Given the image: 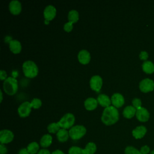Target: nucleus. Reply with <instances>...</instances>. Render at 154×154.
I'll return each instance as SVG.
<instances>
[{
    "mask_svg": "<svg viewBox=\"0 0 154 154\" xmlns=\"http://www.w3.org/2000/svg\"><path fill=\"white\" fill-rule=\"evenodd\" d=\"M119 119V113L117 109L114 106L106 107L102 114L101 120L106 125L109 126L116 123Z\"/></svg>",
    "mask_w": 154,
    "mask_h": 154,
    "instance_id": "nucleus-1",
    "label": "nucleus"
},
{
    "mask_svg": "<svg viewBox=\"0 0 154 154\" xmlns=\"http://www.w3.org/2000/svg\"><path fill=\"white\" fill-rule=\"evenodd\" d=\"M22 69L24 75L29 78L36 76L38 72L37 64L31 60L25 61L22 64Z\"/></svg>",
    "mask_w": 154,
    "mask_h": 154,
    "instance_id": "nucleus-2",
    "label": "nucleus"
},
{
    "mask_svg": "<svg viewBox=\"0 0 154 154\" xmlns=\"http://www.w3.org/2000/svg\"><path fill=\"white\" fill-rule=\"evenodd\" d=\"M3 89L8 95L14 94L18 89V82L17 79L13 76L7 77L4 81Z\"/></svg>",
    "mask_w": 154,
    "mask_h": 154,
    "instance_id": "nucleus-3",
    "label": "nucleus"
},
{
    "mask_svg": "<svg viewBox=\"0 0 154 154\" xmlns=\"http://www.w3.org/2000/svg\"><path fill=\"white\" fill-rule=\"evenodd\" d=\"M87 129L83 125H76L72 126L69 131V137L73 140L81 138L86 134Z\"/></svg>",
    "mask_w": 154,
    "mask_h": 154,
    "instance_id": "nucleus-4",
    "label": "nucleus"
},
{
    "mask_svg": "<svg viewBox=\"0 0 154 154\" xmlns=\"http://www.w3.org/2000/svg\"><path fill=\"white\" fill-rule=\"evenodd\" d=\"M75 120V118L74 115L70 112H68L61 118V119L58 122V123L61 128L67 129L71 128L73 126Z\"/></svg>",
    "mask_w": 154,
    "mask_h": 154,
    "instance_id": "nucleus-5",
    "label": "nucleus"
},
{
    "mask_svg": "<svg viewBox=\"0 0 154 154\" xmlns=\"http://www.w3.org/2000/svg\"><path fill=\"white\" fill-rule=\"evenodd\" d=\"M31 108L32 106L31 105V102L28 101L23 102L20 105L17 109V112L19 116L21 117H28L31 112Z\"/></svg>",
    "mask_w": 154,
    "mask_h": 154,
    "instance_id": "nucleus-6",
    "label": "nucleus"
},
{
    "mask_svg": "<svg viewBox=\"0 0 154 154\" xmlns=\"http://www.w3.org/2000/svg\"><path fill=\"white\" fill-rule=\"evenodd\" d=\"M14 134L12 131L8 129H3L0 131V142L1 144H8L13 141Z\"/></svg>",
    "mask_w": 154,
    "mask_h": 154,
    "instance_id": "nucleus-7",
    "label": "nucleus"
},
{
    "mask_svg": "<svg viewBox=\"0 0 154 154\" xmlns=\"http://www.w3.org/2000/svg\"><path fill=\"white\" fill-rule=\"evenodd\" d=\"M139 88L142 92L147 93L154 89V82L149 78H146L140 81Z\"/></svg>",
    "mask_w": 154,
    "mask_h": 154,
    "instance_id": "nucleus-8",
    "label": "nucleus"
},
{
    "mask_svg": "<svg viewBox=\"0 0 154 154\" xmlns=\"http://www.w3.org/2000/svg\"><path fill=\"white\" fill-rule=\"evenodd\" d=\"M90 85L92 90L99 91L102 85V79L99 75L93 76L90 80Z\"/></svg>",
    "mask_w": 154,
    "mask_h": 154,
    "instance_id": "nucleus-9",
    "label": "nucleus"
},
{
    "mask_svg": "<svg viewBox=\"0 0 154 154\" xmlns=\"http://www.w3.org/2000/svg\"><path fill=\"white\" fill-rule=\"evenodd\" d=\"M56 13L57 10L53 5H47L43 11V15L45 20L48 21L52 20L55 17Z\"/></svg>",
    "mask_w": 154,
    "mask_h": 154,
    "instance_id": "nucleus-10",
    "label": "nucleus"
},
{
    "mask_svg": "<svg viewBox=\"0 0 154 154\" xmlns=\"http://www.w3.org/2000/svg\"><path fill=\"white\" fill-rule=\"evenodd\" d=\"M111 103L116 108L121 107L125 103V99L122 94L119 93H114L111 97Z\"/></svg>",
    "mask_w": 154,
    "mask_h": 154,
    "instance_id": "nucleus-11",
    "label": "nucleus"
},
{
    "mask_svg": "<svg viewBox=\"0 0 154 154\" xmlns=\"http://www.w3.org/2000/svg\"><path fill=\"white\" fill-rule=\"evenodd\" d=\"M10 11L14 14L17 15L19 14L22 10V5L20 2L18 0H12L10 2L8 5Z\"/></svg>",
    "mask_w": 154,
    "mask_h": 154,
    "instance_id": "nucleus-12",
    "label": "nucleus"
},
{
    "mask_svg": "<svg viewBox=\"0 0 154 154\" xmlns=\"http://www.w3.org/2000/svg\"><path fill=\"white\" fill-rule=\"evenodd\" d=\"M135 115H136L137 119L139 121L142 122H147L149 120V116H150L149 112H148L147 109L143 107H141L140 109H137Z\"/></svg>",
    "mask_w": 154,
    "mask_h": 154,
    "instance_id": "nucleus-13",
    "label": "nucleus"
},
{
    "mask_svg": "<svg viewBox=\"0 0 154 154\" xmlns=\"http://www.w3.org/2000/svg\"><path fill=\"white\" fill-rule=\"evenodd\" d=\"M78 58L79 61L81 64H87L90 61V59H91L90 54L88 51L85 49H82L78 52Z\"/></svg>",
    "mask_w": 154,
    "mask_h": 154,
    "instance_id": "nucleus-14",
    "label": "nucleus"
},
{
    "mask_svg": "<svg viewBox=\"0 0 154 154\" xmlns=\"http://www.w3.org/2000/svg\"><path fill=\"white\" fill-rule=\"evenodd\" d=\"M147 132V129L144 126H139L132 131V135L136 139L142 138Z\"/></svg>",
    "mask_w": 154,
    "mask_h": 154,
    "instance_id": "nucleus-15",
    "label": "nucleus"
},
{
    "mask_svg": "<svg viewBox=\"0 0 154 154\" xmlns=\"http://www.w3.org/2000/svg\"><path fill=\"white\" fill-rule=\"evenodd\" d=\"M9 48L10 51L14 54H19L22 49V45L20 42L16 39L10 40L9 42Z\"/></svg>",
    "mask_w": 154,
    "mask_h": 154,
    "instance_id": "nucleus-16",
    "label": "nucleus"
},
{
    "mask_svg": "<svg viewBox=\"0 0 154 154\" xmlns=\"http://www.w3.org/2000/svg\"><path fill=\"white\" fill-rule=\"evenodd\" d=\"M97 100L101 106L105 108L110 106L111 102V100L109 96L105 94H100L99 95H98Z\"/></svg>",
    "mask_w": 154,
    "mask_h": 154,
    "instance_id": "nucleus-17",
    "label": "nucleus"
},
{
    "mask_svg": "<svg viewBox=\"0 0 154 154\" xmlns=\"http://www.w3.org/2000/svg\"><path fill=\"white\" fill-rule=\"evenodd\" d=\"M97 100L94 97H88L84 101L85 108L88 110L91 111L96 108L97 106Z\"/></svg>",
    "mask_w": 154,
    "mask_h": 154,
    "instance_id": "nucleus-18",
    "label": "nucleus"
},
{
    "mask_svg": "<svg viewBox=\"0 0 154 154\" xmlns=\"http://www.w3.org/2000/svg\"><path fill=\"white\" fill-rule=\"evenodd\" d=\"M56 135H57V138L58 140L62 143L66 142L69 137V131H67L66 129H63V128H61L58 131V132L56 134Z\"/></svg>",
    "mask_w": 154,
    "mask_h": 154,
    "instance_id": "nucleus-19",
    "label": "nucleus"
},
{
    "mask_svg": "<svg viewBox=\"0 0 154 154\" xmlns=\"http://www.w3.org/2000/svg\"><path fill=\"white\" fill-rule=\"evenodd\" d=\"M137 109L133 106L131 105H128L126 106L123 111V116L127 119H131L133 117L135 114H136Z\"/></svg>",
    "mask_w": 154,
    "mask_h": 154,
    "instance_id": "nucleus-20",
    "label": "nucleus"
},
{
    "mask_svg": "<svg viewBox=\"0 0 154 154\" xmlns=\"http://www.w3.org/2000/svg\"><path fill=\"white\" fill-rule=\"evenodd\" d=\"M52 142V137L49 134H45L40 139V146L44 148L48 147L51 146Z\"/></svg>",
    "mask_w": 154,
    "mask_h": 154,
    "instance_id": "nucleus-21",
    "label": "nucleus"
},
{
    "mask_svg": "<svg viewBox=\"0 0 154 154\" xmlns=\"http://www.w3.org/2000/svg\"><path fill=\"white\" fill-rule=\"evenodd\" d=\"M97 150L96 144L93 142H89L84 149H82L83 154H94Z\"/></svg>",
    "mask_w": 154,
    "mask_h": 154,
    "instance_id": "nucleus-22",
    "label": "nucleus"
},
{
    "mask_svg": "<svg viewBox=\"0 0 154 154\" xmlns=\"http://www.w3.org/2000/svg\"><path fill=\"white\" fill-rule=\"evenodd\" d=\"M142 68L146 73H152L154 72V64L150 61H146L143 63Z\"/></svg>",
    "mask_w": 154,
    "mask_h": 154,
    "instance_id": "nucleus-23",
    "label": "nucleus"
},
{
    "mask_svg": "<svg viewBox=\"0 0 154 154\" xmlns=\"http://www.w3.org/2000/svg\"><path fill=\"white\" fill-rule=\"evenodd\" d=\"M39 147H40L39 144L37 142L33 141L28 145L26 149H27L28 152H29V153L35 154L38 152Z\"/></svg>",
    "mask_w": 154,
    "mask_h": 154,
    "instance_id": "nucleus-24",
    "label": "nucleus"
},
{
    "mask_svg": "<svg viewBox=\"0 0 154 154\" xmlns=\"http://www.w3.org/2000/svg\"><path fill=\"white\" fill-rule=\"evenodd\" d=\"M69 22L72 23H76L79 19V13L76 10H71L69 11L67 16Z\"/></svg>",
    "mask_w": 154,
    "mask_h": 154,
    "instance_id": "nucleus-25",
    "label": "nucleus"
},
{
    "mask_svg": "<svg viewBox=\"0 0 154 154\" xmlns=\"http://www.w3.org/2000/svg\"><path fill=\"white\" fill-rule=\"evenodd\" d=\"M47 129H48V131L50 133H52V134H57L58 131L61 129L59 124L58 123V122L55 123V122H54V123H50L48 127H47Z\"/></svg>",
    "mask_w": 154,
    "mask_h": 154,
    "instance_id": "nucleus-26",
    "label": "nucleus"
},
{
    "mask_svg": "<svg viewBox=\"0 0 154 154\" xmlns=\"http://www.w3.org/2000/svg\"><path fill=\"white\" fill-rule=\"evenodd\" d=\"M125 154H140V150L133 146H127L125 149Z\"/></svg>",
    "mask_w": 154,
    "mask_h": 154,
    "instance_id": "nucleus-27",
    "label": "nucleus"
},
{
    "mask_svg": "<svg viewBox=\"0 0 154 154\" xmlns=\"http://www.w3.org/2000/svg\"><path fill=\"white\" fill-rule=\"evenodd\" d=\"M69 154H83L82 149L78 146H72L69 149Z\"/></svg>",
    "mask_w": 154,
    "mask_h": 154,
    "instance_id": "nucleus-28",
    "label": "nucleus"
},
{
    "mask_svg": "<svg viewBox=\"0 0 154 154\" xmlns=\"http://www.w3.org/2000/svg\"><path fill=\"white\" fill-rule=\"evenodd\" d=\"M42 100L38 98H34L31 102V105L32 106V108L34 109H37L40 108L42 106Z\"/></svg>",
    "mask_w": 154,
    "mask_h": 154,
    "instance_id": "nucleus-29",
    "label": "nucleus"
},
{
    "mask_svg": "<svg viewBox=\"0 0 154 154\" xmlns=\"http://www.w3.org/2000/svg\"><path fill=\"white\" fill-rule=\"evenodd\" d=\"M133 106L137 110L141 108V101L138 98H134L132 101Z\"/></svg>",
    "mask_w": 154,
    "mask_h": 154,
    "instance_id": "nucleus-30",
    "label": "nucleus"
},
{
    "mask_svg": "<svg viewBox=\"0 0 154 154\" xmlns=\"http://www.w3.org/2000/svg\"><path fill=\"white\" fill-rule=\"evenodd\" d=\"M150 152V148L148 146L145 145L141 147L140 150V154H148Z\"/></svg>",
    "mask_w": 154,
    "mask_h": 154,
    "instance_id": "nucleus-31",
    "label": "nucleus"
},
{
    "mask_svg": "<svg viewBox=\"0 0 154 154\" xmlns=\"http://www.w3.org/2000/svg\"><path fill=\"white\" fill-rule=\"evenodd\" d=\"M72 29H73V23L70 22H68L64 25V29L66 31L70 32L72 30Z\"/></svg>",
    "mask_w": 154,
    "mask_h": 154,
    "instance_id": "nucleus-32",
    "label": "nucleus"
},
{
    "mask_svg": "<svg viewBox=\"0 0 154 154\" xmlns=\"http://www.w3.org/2000/svg\"><path fill=\"white\" fill-rule=\"evenodd\" d=\"M140 58L142 60H146L148 58V54L146 51H141L140 54Z\"/></svg>",
    "mask_w": 154,
    "mask_h": 154,
    "instance_id": "nucleus-33",
    "label": "nucleus"
},
{
    "mask_svg": "<svg viewBox=\"0 0 154 154\" xmlns=\"http://www.w3.org/2000/svg\"><path fill=\"white\" fill-rule=\"evenodd\" d=\"M8 152L7 147L5 146L4 144H0V153L1 154H6Z\"/></svg>",
    "mask_w": 154,
    "mask_h": 154,
    "instance_id": "nucleus-34",
    "label": "nucleus"
},
{
    "mask_svg": "<svg viewBox=\"0 0 154 154\" xmlns=\"http://www.w3.org/2000/svg\"><path fill=\"white\" fill-rule=\"evenodd\" d=\"M7 78V75L6 72L4 70H1V71H0V79L1 80H5Z\"/></svg>",
    "mask_w": 154,
    "mask_h": 154,
    "instance_id": "nucleus-35",
    "label": "nucleus"
},
{
    "mask_svg": "<svg viewBox=\"0 0 154 154\" xmlns=\"http://www.w3.org/2000/svg\"><path fill=\"white\" fill-rule=\"evenodd\" d=\"M37 154H51V153H50L49 150L46 149H43L40 150Z\"/></svg>",
    "mask_w": 154,
    "mask_h": 154,
    "instance_id": "nucleus-36",
    "label": "nucleus"
},
{
    "mask_svg": "<svg viewBox=\"0 0 154 154\" xmlns=\"http://www.w3.org/2000/svg\"><path fill=\"white\" fill-rule=\"evenodd\" d=\"M18 154H30V153H29V152H28L26 148H23V149H21L19 151Z\"/></svg>",
    "mask_w": 154,
    "mask_h": 154,
    "instance_id": "nucleus-37",
    "label": "nucleus"
},
{
    "mask_svg": "<svg viewBox=\"0 0 154 154\" xmlns=\"http://www.w3.org/2000/svg\"><path fill=\"white\" fill-rule=\"evenodd\" d=\"M51 154H65V153L62 150L58 149V150H55L54 152H52Z\"/></svg>",
    "mask_w": 154,
    "mask_h": 154,
    "instance_id": "nucleus-38",
    "label": "nucleus"
},
{
    "mask_svg": "<svg viewBox=\"0 0 154 154\" xmlns=\"http://www.w3.org/2000/svg\"><path fill=\"white\" fill-rule=\"evenodd\" d=\"M0 93H1V102L2 100V98H3V95H2V91L1 90H0Z\"/></svg>",
    "mask_w": 154,
    "mask_h": 154,
    "instance_id": "nucleus-39",
    "label": "nucleus"
},
{
    "mask_svg": "<svg viewBox=\"0 0 154 154\" xmlns=\"http://www.w3.org/2000/svg\"><path fill=\"white\" fill-rule=\"evenodd\" d=\"M150 154H154V150H153L150 151Z\"/></svg>",
    "mask_w": 154,
    "mask_h": 154,
    "instance_id": "nucleus-40",
    "label": "nucleus"
}]
</instances>
